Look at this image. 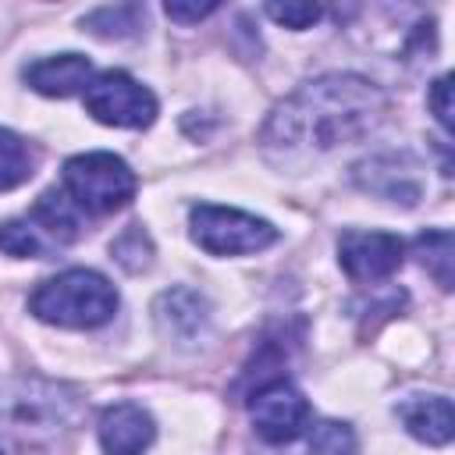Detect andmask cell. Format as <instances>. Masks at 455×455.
Returning a JSON list of instances; mask_svg holds the SVG:
<instances>
[{
	"mask_svg": "<svg viewBox=\"0 0 455 455\" xmlns=\"http://www.w3.org/2000/svg\"><path fill=\"white\" fill-rule=\"evenodd\" d=\"M387 114V96L355 75H323L284 96L263 132L259 146L277 167H306L341 146L366 139Z\"/></svg>",
	"mask_w": 455,
	"mask_h": 455,
	"instance_id": "1",
	"label": "cell"
},
{
	"mask_svg": "<svg viewBox=\"0 0 455 455\" xmlns=\"http://www.w3.org/2000/svg\"><path fill=\"white\" fill-rule=\"evenodd\" d=\"M82 416V402L71 387L39 377L0 380V423L18 437H57Z\"/></svg>",
	"mask_w": 455,
	"mask_h": 455,
	"instance_id": "2",
	"label": "cell"
},
{
	"mask_svg": "<svg viewBox=\"0 0 455 455\" xmlns=\"http://www.w3.org/2000/svg\"><path fill=\"white\" fill-rule=\"evenodd\" d=\"M28 309L43 323L85 331V327L107 323L117 313V288L103 274L85 270V267H75V270H64L57 277L43 281L32 291Z\"/></svg>",
	"mask_w": 455,
	"mask_h": 455,
	"instance_id": "3",
	"label": "cell"
},
{
	"mask_svg": "<svg viewBox=\"0 0 455 455\" xmlns=\"http://www.w3.org/2000/svg\"><path fill=\"white\" fill-rule=\"evenodd\" d=\"M78 228V206L64 196V188H50L36 199V206L25 217L0 224V249L18 259H39L75 242Z\"/></svg>",
	"mask_w": 455,
	"mask_h": 455,
	"instance_id": "4",
	"label": "cell"
},
{
	"mask_svg": "<svg viewBox=\"0 0 455 455\" xmlns=\"http://www.w3.org/2000/svg\"><path fill=\"white\" fill-rule=\"evenodd\" d=\"M64 196L85 213H114L132 203L139 181L114 153H82L64 164Z\"/></svg>",
	"mask_w": 455,
	"mask_h": 455,
	"instance_id": "5",
	"label": "cell"
},
{
	"mask_svg": "<svg viewBox=\"0 0 455 455\" xmlns=\"http://www.w3.org/2000/svg\"><path fill=\"white\" fill-rule=\"evenodd\" d=\"M188 228H192V242L210 256L259 252L277 238V228L270 220L213 203H196L188 210Z\"/></svg>",
	"mask_w": 455,
	"mask_h": 455,
	"instance_id": "6",
	"label": "cell"
},
{
	"mask_svg": "<svg viewBox=\"0 0 455 455\" xmlns=\"http://www.w3.org/2000/svg\"><path fill=\"white\" fill-rule=\"evenodd\" d=\"M85 110L110 128H146L156 117V96L124 71H103L85 85Z\"/></svg>",
	"mask_w": 455,
	"mask_h": 455,
	"instance_id": "7",
	"label": "cell"
},
{
	"mask_svg": "<svg viewBox=\"0 0 455 455\" xmlns=\"http://www.w3.org/2000/svg\"><path fill=\"white\" fill-rule=\"evenodd\" d=\"M249 416L267 444H291L306 434L313 412L302 391H295L284 377H274L249 395Z\"/></svg>",
	"mask_w": 455,
	"mask_h": 455,
	"instance_id": "8",
	"label": "cell"
},
{
	"mask_svg": "<svg viewBox=\"0 0 455 455\" xmlns=\"http://www.w3.org/2000/svg\"><path fill=\"white\" fill-rule=\"evenodd\" d=\"M405 245L391 231H345L338 238V263L359 284H377L402 267Z\"/></svg>",
	"mask_w": 455,
	"mask_h": 455,
	"instance_id": "9",
	"label": "cell"
},
{
	"mask_svg": "<svg viewBox=\"0 0 455 455\" xmlns=\"http://www.w3.org/2000/svg\"><path fill=\"white\" fill-rule=\"evenodd\" d=\"M416 171H419L416 160L405 156V153H377V156H370L355 167V185L363 192L380 196V199L412 206L423 192V181H419Z\"/></svg>",
	"mask_w": 455,
	"mask_h": 455,
	"instance_id": "10",
	"label": "cell"
},
{
	"mask_svg": "<svg viewBox=\"0 0 455 455\" xmlns=\"http://www.w3.org/2000/svg\"><path fill=\"white\" fill-rule=\"evenodd\" d=\"M156 331L174 345H196L210 327V302L196 288H171L153 302Z\"/></svg>",
	"mask_w": 455,
	"mask_h": 455,
	"instance_id": "11",
	"label": "cell"
},
{
	"mask_svg": "<svg viewBox=\"0 0 455 455\" xmlns=\"http://www.w3.org/2000/svg\"><path fill=\"white\" fill-rule=\"evenodd\" d=\"M153 437L156 423L135 402H117L100 416V444L107 455H142Z\"/></svg>",
	"mask_w": 455,
	"mask_h": 455,
	"instance_id": "12",
	"label": "cell"
},
{
	"mask_svg": "<svg viewBox=\"0 0 455 455\" xmlns=\"http://www.w3.org/2000/svg\"><path fill=\"white\" fill-rule=\"evenodd\" d=\"M395 416L423 444L441 448L455 434V416H451V398L448 395H409L395 405Z\"/></svg>",
	"mask_w": 455,
	"mask_h": 455,
	"instance_id": "13",
	"label": "cell"
},
{
	"mask_svg": "<svg viewBox=\"0 0 455 455\" xmlns=\"http://www.w3.org/2000/svg\"><path fill=\"white\" fill-rule=\"evenodd\" d=\"M25 82L43 92V96H75L85 92V85L92 82V64L82 53H57V57H43L25 64Z\"/></svg>",
	"mask_w": 455,
	"mask_h": 455,
	"instance_id": "14",
	"label": "cell"
},
{
	"mask_svg": "<svg viewBox=\"0 0 455 455\" xmlns=\"http://www.w3.org/2000/svg\"><path fill=\"white\" fill-rule=\"evenodd\" d=\"M146 25V7L142 4H114V7H96L82 18V28L100 36V39H128Z\"/></svg>",
	"mask_w": 455,
	"mask_h": 455,
	"instance_id": "15",
	"label": "cell"
},
{
	"mask_svg": "<svg viewBox=\"0 0 455 455\" xmlns=\"http://www.w3.org/2000/svg\"><path fill=\"white\" fill-rule=\"evenodd\" d=\"M32 167H36V156L25 146V139L0 128V192L25 185L32 178Z\"/></svg>",
	"mask_w": 455,
	"mask_h": 455,
	"instance_id": "16",
	"label": "cell"
},
{
	"mask_svg": "<svg viewBox=\"0 0 455 455\" xmlns=\"http://www.w3.org/2000/svg\"><path fill=\"white\" fill-rule=\"evenodd\" d=\"M416 256L427 267V274L448 291L451 288V231L437 228L416 238Z\"/></svg>",
	"mask_w": 455,
	"mask_h": 455,
	"instance_id": "17",
	"label": "cell"
},
{
	"mask_svg": "<svg viewBox=\"0 0 455 455\" xmlns=\"http://www.w3.org/2000/svg\"><path fill=\"white\" fill-rule=\"evenodd\" d=\"M302 455H355V434L348 423L320 419L316 427H309Z\"/></svg>",
	"mask_w": 455,
	"mask_h": 455,
	"instance_id": "18",
	"label": "cell"
},
{
	"mask_svg": "<svg viewBox=\"0 0 455 455\" xmlns=\"http://www.w3.org/2000/svg\"><path fill=\"white\" fill-rule=\"evenodd\" d=\"M110 256L124 267V270H142V267H149V256H153V245H149V235L139 228V224H132V228H124L117 238H114V245H110Z\"/></svg>",
	"mask_w": 455,
	"mask_h": 455,
	"instance_id": "19",
	"label": "cell"
},
{
	"mask_svg": "<svg viewBox=\"0 0 455 455\" xmlns=\"http://www.w3.org/2000/svg\"><path fill=\"white\" fill-rule=\"evenodd\" d=\"M263 11H267V18H274L284 28H309L323 14L320 4H267Z\"/></svg>",
	"mask_w": 455,
	"mask_h": 455,
	"instance_id": "20",
	"label": "cell"
},
{
	"mask_svg": "<svg viewBox=\"0 0 455 455\" xmlns=\"http://www.w3.org/2000/svg\"><path fill=\"white\" fill-rule=\"evenodd\" d=\"M427 103H430V110H434V117H437V124H441L444 132H451V75H441V78L430 85Z\"/></svg>",
	"mask_w": 455,
	"mask_h": 455,
	"instance_id": "21",
	"label": "cell"
},
{
	"mask_svg": "<svg viewBox=\"0 0 455 455\" xmlns=\"http://www.w3.org/2000/svg\"><path fill=\"white\" fill-rule=\"evenodd\" d=\"M164 11H167V18L192 25V21H203V18H210V14L217 11V4H167Z\"/></svg>",
	"mask_w": 455,
	"mask_h": 455,
	"instance_id": "22",
	"label": "cell"
},
{
	"mask_svg": "<svg viewBox=\"0 0 455 455\" xmlns=\"http://www.w3.org/2000/svg\"><path fill=\"white\" fill-rule=\"evenodd\" d=\"M0 455H4V451H0Z\"/></svg>",
	"mask_w": 455,
	"mask_h": 455,
	"instance_id": "23",
	"label": "cell"
}]
</instances>
